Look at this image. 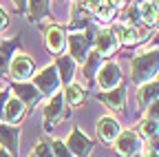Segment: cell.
Listing matches in <instances>:
<instances>
[{
    "mask_svg": "<svg viewBox=\"0 0 159 157\" xmlns=\"http://www.w3.org/2000/svg\"><path fill=\"white\" fill-rule=\"evenodd\" d=\"M66 148L71 150L73 157H89L91 150H93V142L80 128H73L71 131V137L66 140Z\"/></svg>",
    "mask_w": 159,
    "mask_h": 157,
    "instance_id": "obj_8",
    "label": "cell"
},
{
    "mask_svg": "<svg viewBox=\"0 0 159 157\" xmlns=\"http://www.w3.org/2000/svg\"><path fill=\"white\" fill-rule=\"evenodd\" d=\"M0 44H2V42H0Z\"/></svg>",
    "mask_w": 159,
    "mask_h": 157,
    "instance_id": "obj_37",
    "label": "cell"
},
{
    "mask_svg": "<svg viewBox=\"0 0 159 157\" xmlns=\"http://www.w3.org/2000/svg\"><path fill=\"white\" fill-rule=\"evenodd\" d=\"M25 104L20 102V100H16V97H9L7 100V104H5V113H2V120L9 124V126H16L20 120L25 117Z\"/></svg>",
    "mask_w": 159,
    "mask_h": 157,
    "instance_id": "obj_15",
    "label": "cell"
},
{
    "mask_svg": "<svg viewBox=\"0 0 159 157\" xmlns=\"http://www.w3.org/2000/svg\"><path fill=\"white\" fill-rule=\"evenodd\" d=\"M155 100H159V82H146V84H142V89H139V104L148 106Z\"/></svg>",
    "mask_w": 159,
    "mask_h": 157,
    "instance_id": "obj_20",
    "label": "cell"
},
{
    "mask_svg": "<svg viewBox=\"0 0 159 157\" xmlns=\"http://www.w3.org/2000/svg\"><path fill=\"white\" fill-rule=\"evenodd\" d=\"M97 97L102 100L111 111H124V106H126V91L122 89V86H117V89H113V91H108V93H97Z\"/></svg>",
    "mask_w": 159,
    "mask_h": 157,
    "instance_id": "obj_16",
    "label": "cell"
},
{
    "mask_svg": "<svg viewBox=\"0 0 159 157\" xmlns=\"http://www.w3.org/2000/svg\"><path fill=\"white\" fill-rule=\"evenodd\" d=\"M49 5H51V2H44V0H31V2H27L29 20H31V22H40L42 18H47V13H49Z\"/></svg>",
    "mask_w": 159,
    "mask_h": 157,
    "instance_id": "obj_19",
    "label": "cell"
},
{
    "mask_svg": "<svg viewBox=\"0 0 159 157\" xmlns=\"http://www.w3.org/2000/svg\"><path fill=\"white\" fill-rule=\"evenodd\" d=\"M16 42H7L0 44V75H9V62H11V51H13Z\"/></svg>",
    "mask_w": 159,
    "mask_h": 157,
    "instance_id": "obj_25",
    "label": "cell"
},
{
    "mask_svg": "<svg viewBox=\"0 0 159 157\" xmlns=\"http://www.w3.org/2000/svg\"><path fill=\"white\" fill-rule=\"evenodd\" d=\"M7 25H9V18H7V13H5L2 9H0V31H5Z\"/></svg>",
    "mask_w": 159,
    "mask_h": 157,
    "instance_id": "obj_32",
    "label": "cell"
},
{
    "mask_svg": "<svg viewBox=\"0 0 159 157\" xmlns=\"http://www.w3.org/2000/svg\"><path fill=\"white\" fill-rule=\"evenodd\" d=\"M66 44L71 49V58H73V62H80V64H84L86 62V58L91 53V35L86 31H75L66 38Z\"/></svg>",
    "mask_w": 159,
    "mask_h": 157,
    "instance_id": "obj_2",
    "label": "cell"
},
{
    "mask_svg": "<svg viewBox=\"0 0 159 157\" xmlns=\"http://www.w3.org/2000/svg\"><path fill=\"white\" fill-rule=\"evenodd\" d=\"M155 25H157V27H159V16H157V22H155Z\"/></svg>",
    "mask_w": 159,
    "mask_h": 157,
    "instance_id": "obj_35",
    "label": "cell"
},
{
    "mask_svg": "<svg viewBox=\"0 0 159 157\" xmlns=\"http://www.w3.org/2000/svg\"><path fill=\"white\" fill-rule=\"evenodd\" d=\"M115 150L119 157H133L142 153V140L135 131H122L115 140Z\"/></svg>",
    "mask_w": 159,
    "mask_h": 157,
    "instance_id": "obj_5",
    "label": "cell"
},
{
    "mask_svg": "<svg viewBox=\"0 0 159 157\" xmlns=\"http://www.w3.org/2000/svg\"><path fill=\"white\" fill-rule=\"evenodd\" d=\"M128 22H130V27H135L139 22V7H135V5L128 7Z\"/></svg>",
    "mask_w": 159,
    "mask_h": 157,
    "instance_id": "obj_30",
    "label": "cell"
},
{
    "mask_svg": "<svg viewBox=\"0 0 159 157\" xmlns=\"http://www.w3.org/2000/svg\"><path fill=\"white\" fill-rule=\"evenodd\" d=\"M97 133H99V137H102L104 142H108V144H113L115 140H117V135L122 133V128H119V122L115 120V117H99V122H97Z\"/></svg>",
    "mask_w": 159,
    "mask_h": 157,
    "instance_id": "obj_12",
    "label": "cell"
},
{
    "mask_svg": "<svg viewBox=\"0 0 159 157\" xmlns=\"http://www.w3.org/2000/svg\"><path fill=\"white\" fill-rule=\"evenodd\" d=\"M139 131H142L144 137H148V140H155V137H159V122H152V120H144L142 126H139Z\"/></svg>",
    "mask_w": 159,
    "mask_h": 157,
    "instance_id": "obj_26",
    "label": "cell"
},
{
    "mask_svg": "<svg viewBox=\"0 0 159 157\" xmlns=\"http://www.w3.org/2000/svg\"><path fill=\"white\" fill-rule=\"evenodd\" d=\"M0 157H11V155H9V153H7L5 148H0Z\"/></svg>",
    "mask_w": 159,
    "mask_h": 157,
    "instance_id": "obj_34",
    "label": "cell"
},
{
    "mask_svg": "<svg viewBox=\"0 0 159 157\" xmlns=\"http://www.w3.org/2000/svg\"><path fill=\"white\" fill-rule=\"evenodd\" d=\"M33 71H35V64L29 55L25 53H18L13 55V60L9 62V75L13 77L16 82H27L29 77H33Z\"/></svg>",
    "mask_w": 159,
    "mask_h": 157,
    "instance_id": "obj_6",
    "label": "cell"
},
{
    "mask_svg": "<svg viewBox=\"0 0 159 157\" xmlns=\"http://www.w3.org/2000/svg\"><path fill=\"white\" fill-rule=\"evenodd\" d=\"M31 157H33V155H31Z\"/></svg>",
    "mask_w": 159,
    "mask_h": 157,
    "instance_id": "obj_38",
    "label": "cell"
},
{
    "mask_svg": "<svg viewBox=\"0 0 159 157\" xmlns=\"http://www.w3.org/2000/svg\"><path fill=\"white\" fill-rule=\"evenodd\" d=\"M159 73V47H150L144 53H139L130 62V75L135 84L152 82V77Z\"/></svg>",
    "mask_w": 159,
    "mask_h": 157,
    "instance_id": "obj_1",
    "label": "cell"
},
{
    "mask_svg": "<svg viewBox=\"0 0 159 157\" xmlns=\"http://www.w3.org/2000/svg\"><path fill=\"white\" fill-rule=\"evenodd\" d=\"M18 144H20V128L0 124V148H5L11 157H18Z\"/></svg>",
    "mask_w": 159,
    "mask_h": 157,
    "instance_id": "obj_9",
    "label": "cell"
},
{
    "mask_svg": "<svg viewBox=\"0 0 159 157\" xmlns=\"http://www.w3.org/2000/svg\"><path fill=\"white\" fill-rule=\"evenodd\" d=\"M33 157H53L51 146H49L47 142H38V146H35V150H33Z\"/></svg>",
    "mask_w": 159,
    "mask_h": 157,
    "instance_id": "obj_28",
    "label": "cell"
},
{
    "mask_svg": "<svg viewBox=\"0 0 159 157\" xmlns=\"http://www.w3.org/2000/svg\"><path fill=\"white\" fill-rule=\"evenodd\" d=\"M11 91H0V120H2V113H5V104H7V100H9V95Z\"/></svg>",
    "mask_w": 159,
    "mask_h": 157,
    "instance_id": "obj_31",
    "label": "cell"
},
{
    "mask_svg": "<svg viewBox=\"0 0 159 157\" xmlns=\"http://www.w3.org/2000/svg\"><path fill=\"white\" fill-rule=\"evenodd\" d=\"M146 120L159 122V100H155L152 104H148V111H146Z\"/></svg>",
    "mask_w": 159,
    "mask_h": 157,
    "instance_id": "obj_29",
    "label": "cell"
},
{
    "mask_svg": "<svg viewBox=\"0 0 159 157\" xmlns=\"http://www.w3.org/2000/svg\"><path fill=\"white\" fill-rule=\"evenodd\" d=\"M133 157H142V155H133Z\"/></svg>",
    "mask_w": 159,
    "mask_h": 157,
    "instance_id": "obj_36",
    "label": "cell"
},
{
    "mask_svg": "<svg viewBox=\"0 0 159 157\" xmlns=\"http://www.w3.org/2000/svg\"><path fill=\"white\" fill-rule=\"evenodd\" d=\"M119 84H122V69H119V64L106 62V64L99 67V71H97V86L104 93L117 89Z\"/></svg>",
    "mask_w": 159,
    "mask_h": 157,
    "instance_id": "obj_4",
    "label": "cell"
},
{
    "mask_svg": "<svg viewBox=\"0 0 159 157\" xmlns=\"http://www.w3.org/2000/svg\"><path fill=\"white\" fill-rule=\"evenodd\" d=\"M55 71H57V77H60V82H64L66 86L73 82V77H75V62H73V58L71 55H60L55 58Z\"/></svg>",
    "mask_w": 159,
    "mask_h": 157,
    "instance_id": "obj_13",
    "label": "cell"
},
{
    "mask_svg": "<svg viewBox=\"0 0 159 157\" xmlns=\"http://www.w3.org/2000/svg\"><path fill=\"white\" fill-rule=\"evenodd\" d=\"M99 64H102V55H99L97 51H91L89 58H86V62L82 64V71H84V75H86V80H91L93 75H97Z\"/></svg>",
    "mask_w": 159,
    "mask_h": 157,
    "instance_id": "obj_23",
    "label": "cell"
},
{
    "mask_svg": "<svg viewBox=\"0 0 159 157\" xmlns=\"http://www.w3.org/2000/svg\"><path fill=\"white\" fill-rule=\"evenodd\" d=\"M11 91L16 93V100H20V102H22L25 106H29V109L40 100V91L33 84H29V82H16L11 86Z\"/></svg>",
    "mask_w": 159,
    "mask_h": 157,
    "instance_id": "obj_11",
    "label": "cell"
},
{
    "mask_svg": "<svg viewBox=\"0 0 159 157\" xmlns=\"http://www.w3.org/2000/svg\"><path fill=\"white\" fill-rule=\"evenodd\" d=\"M91 22V11L84 2H73L71 7V27L80 29V27H86Z\"/></svg>",
    "mask_w": 159,
    "mask_h": 157,
    "instance_id": "obj_17",
    "label": "cell"
},
{
    "mask_svg": "<svg viewBox=\"0 0 159 157\" xmlns=\"http://www.w3.org/2000/svg\"><path fill=\"white\" fill-rule=\"evenodd\" d=\"M33 86L40 91V95H55L57 89H60V77H57V71L53 64L44 67L38 75H33Z\"/></svg>",
    "mask_w": 159,
    "mask_h": 157,
    "instance_id": "obj_3",
    "label": "cell"
},
{
    "mask_svg": "<svg viewBox=\"0 0 159 157\" xmlns=\"http://www.w3.org/2000/svg\"><path fill=\"white\" fill-rule=\"evenodd\" d=\"M117 49H119V42H117L115 33L111 29H99L95 35V51L104 58V55H113Z\"/></svg>",
    "mask_w": 159,
    "mask_h": 157,
    "instance_id": "obj_10",
    "label": "cell"
},
{
    "mask_svg": "<svg viewBox=\"0 0 159 157\" xmlns=\"http://www.w3.org/2000/svg\"><path fill=\"white\" fill-rule=\"evenodd\" d=\"M142 157H159V153H157V150H148V153L142 155Z\"/></svg>",
    "mask_w": 159,
    "mask_h": 157,
    "instance_id": "obj_33",
    "label": "cell"
},
{
    "mask_svg": "<svg viewBox=\"0 0 159 157\" xmlns=\"http://www.w3.org/2000/svg\"><path fill=\"white\" fill-rule=\"evenodd\" d=\"M47 47H49L51 53L64 51V47H66V31L62 27H57V25L49 27L47 29Z\"/></svg>",
    "mask_w": 159,
    "mask_h": 157,
    "instance_id": "obj_14",
    "label": "cell"
},
{
    "mask_svg": "<svg viewBox=\"0 0 159 157\" xmlns=\"http://www.w3.org/2000/svg\"><path fill=\"white\" fill-rule=\"evenodd\" d=\"M49 146H51V153H53V157H73V155H71V150L66 148V144H64L62 140H53Z\"/></svg>",
    "mask_w": 159,
    "mask_h": 157,
    "instance_id": "obj_27",
    "label": "cell"
},
{
    "mask_svg": "<svg viewBox=\"0 0 159 157\" xmlns=\"http://www.w3.org/2000/svg\"><path fill=\"white\" fill-rule=\"evenodd\" d=\"M157 16H159V2H142L139 5V18L148 27H152L157 22Z\"/></svg>",
    "mask_w": 159,
    "mask_h": 157,
    "instance_id": "obj_21",
    "label": "cell"
},
{
    "mask_svg": "<svg viewBox=\"0 0 159 157\" xmlns=\"http://www.w3.org/2000/svg\"><path fill=\"white\" fill-rule=\"evenodd\" d=\"M117 38V42H124V44H137L139 42V31L137 27H130V25H117L115 29H111Z\"/></svg>",
    "mask_w": 159,
    "mask_h": 157,
    "instance_id": "obj_18",
    "label": "cell"
},
{
    "mask_svg": "<svg viewBox=\"0 0 159 157\" xmlns=\"http://www.w3.org/2000/svg\"><path fill=\"white\" fill-rule=\"evenodd\" d=\"M119 5H122V2H97L93 11L97 13L99 20H113V16H115Z\"/></svg>",
    "mask_w": 159,
    "mask_h": 157,
    "instance_id": "obj_24",
    "label": "cell"
},
{
    "mask_svg": "<svg viewBox=\"0 0 159 157\" xmlns=\"http://www.w3.org/2000/svg\"><path fill=\"white\" fill-rule=\"evenodd\" d=\"M60 120H64V95L55 93V95H51V100L44 106V126H47V131H51Z\"/></svg>",
    "mask_w": 159,
    "mask_h": 157,
    "instance_id": "obj_7",
    "label": "cell"
},
{
    "mask_svg": "<svg viewBox=\"0 0 159 157\" xmlns=\"http://www.w3.org/2000/svg\"><path fill=\"white\" fill-rule=\"evenodd\" d=\"M62 95H64V100L71 106H80V104L84 102V89H82V84H75V82H71Z\"/></svg>",
    "mask_w": 159,
    "mask_h": 157,
    "instance_id": "obj_22",
    "label": "cell"
}]
</instances>
